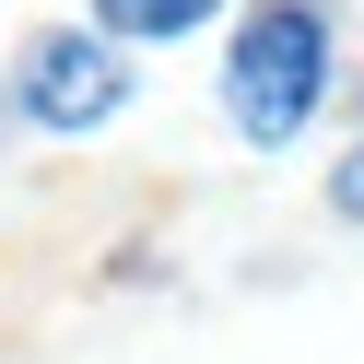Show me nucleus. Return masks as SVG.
Listing matches in <instances>:
<instances>
[{"label":"nucleus","mask_w":364,"mask_h":364,"mask_svg":"<svg viewBox=\"0 0 364 364\" xmlns=\"http://www.w3.org/2000/svg\"><path fill=\"white\" fill-rule=\"evenodd\" d=\"M317 71H329V24H317L306 0H270L259 24L235 36V59H223L235 129H247V141H294V129L317 118Z\"/></svg>","instance_id":"obj_1"},{"label":"nucleus","mask_w":364,"mask_h":364,"mask_svg":"<svg viewBox=\"0 0 364 364\" xmlns=\"http://www.w3.org/2000/svg\"><path fill=\"white\" fill-rule=\"evenodd\" d=\"M341 212H353V223H364V141H353V153H341Z\"/></svg>","instance_id":"obj_4"},{"label":"nucleus","mask_w":364,"mask_h":364,"mask_svg":"<svg viewBox=\"0 0 364 364\" xmlns=\"http://www.w3.org/2000/svg\"><path fill=\"white\" fill-rule=\"evenodd\" d=\"M118 106H129L118 36H36V59H24V118L36 129H95Z\"/></svg>","instance_id":"obj_2"},{"label":"nucleus","mask_w":364,"mask_h":364,"mask_svg":"<svg viewBox=\"0 0 364 364\" xmlns=\"http://www.w3.org/2000/svg\"><path fill=\"white\" fill-rule=\"evenodd\" d=\"M200 12H223V0H95L106 36H188Z\"/></svg>","instance_id":"obj_3"}]
</instances>
